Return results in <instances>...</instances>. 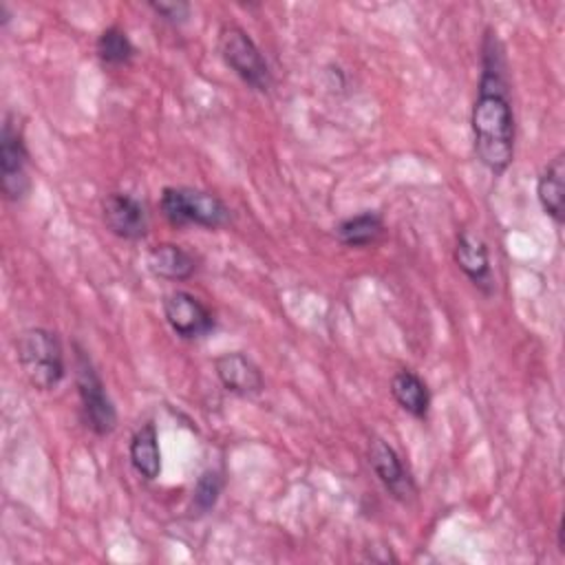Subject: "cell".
Segmentation results:
<instances>
[{
  "label": "cell",
  "mask_w": 565,
  "mask_h": 565,
  "mask_svg": "<svg viewBox=\"0 0 565 565\" xmlns=\"http://www.w3.org/2000/svg\"><path fill=\"white\" fill-rule=\"evenodd\" d=\"M146 263L148 269L163 280H188L196 269L194 256L174 243H159L150 247Z\"/></svg>",
  "instance_id": "14"
},
{
  "label": "cell",
  "mask_w": 565,
  "mask_h": 565,
  "mask_svg": "<svg viewBox=\"0 0 565 565\" xmlns=\"http://www.w3.org/2000/svg\"><path fill=\"white\" fill-rule=\"evenodd\" d=\"M97 57L108 66H121L128 64L135 55V46L128 38V33L119 26H108L99 33L95 44Z\"/></svg>",
  "instance_id": "17"
},
{
  "label": "cell",
  "mask_w": 565,
  "mask_h": 565,
  "mask_svg": "<svg viewBox=\"0 0 565 565\" xmlns=\"http://www.w3.org/2000/svg\"><path fill=\"white\" fill-rule=\"evenodd\" d=\"M536 196H539L543 212L556 225H561L563 212H565V159H563V152H558L539 174Z\"/></svg>",
  "instance_id": "12"
},
{
  "label": "cell",
  "mask_w": 565,
  "mask_h": 565,
  "mask_svg": "<svg viewBox=\"0 0 565 565\" xmlns=\"http://www.w3.org/2000/svg\"><path fill=\"white\" fill-rule=\"evenodd\" d=\"M102 216L106 227L124 241H139L148 232L146 207L132 194L110 192L102 201Z\"/></svg>",
  "instance_id": "8"
},
{
  "label": "cell",
  "mask_w": 565,
  "mask_h": 565,
  "mask_svg": "<svg viewBox=\"0 0 565 565\" xmlns=\"http://www.w3.org/2000/svg\"><path fill=\"white\" fill-rule=\"evenodd\" d=\"M391 393L393 399L399 404L402 411L408 415L424 419L430 408V391L426 382L411 369H402L391 380Z\"/></svg>",
  "instance_id": "15"
},
{
  "label": "cell",
  "mask_w": 565,
  "mask_h": 565,
  "mask_svg": "<svg viewBox=\"0 0 565 565\" xmlns=\"http://www.w3.org/2000/svg\"><path fill=\"white\" fill-rule=\"evenodd\" d=\"M218 53L232 73L252 90L267 93L271 86V71L249 33L236 24H225L218 31Z\"/></svg>",
  "instance_id": "4"
},
{
  "label": "cell",
  "mask_w": 565,
  "mask_h": 565,
  "mask_svg": "<svg viewBox=\"0 0 565 565\" xmlns=\"http://www.w3.org/2000/svg\"><path fill=\"white\" fill-rule=\"evenodd\" d=\"M15 353L29 384L38 391H53L64 380V351L57 335L33 327L18 335Z\"/></svg>",
  "instance_id": "2"
},
{
  "label": "cell",
  "mask_w": 565,
  "mask_h": 565,
  "mask_svg": "<svg viewBox=\"0 0 565 565\" xmlns=\"http://www.w3.org/2000/svg\"><path fill=\"white\" fill-rule=\"evenodd\" d=\"M128 455H130V463L135 468V472L146 479V481H154L161 472V450H159V435L152 422L141 424L132 437H130V446H128Z\"/></svg>",
  "instance_id": "13"
},
{
  "label": "cell",
  "mask_w": 565,
  "mask_h": 565,
  "mask_svg": "<svg viewBox=\"0 0 565 565\" xmlns=\"http://www.w3.org/2000/svg\"><path fill=\"white\" fill-rule=\"evenodd\" d=\"M148 7L168 24L185 22L190 18V11H192V7L183 0H161V2H150Z\"/></svg>",
  "instance_id": "19"
},
{
  "label": "cell",
  "mask_w": 565,
  "mask_h": 565,
  "mask_svg": "<svg viewBox=\"0 0 565 565\" xmlns=\"http://www.w3.org/2000/svg\"><path fill=\"white\" fill-rule=\"evenodd\" d=\"M26 163L29 152L22 126L13 113H7L0 132V188L9 201H20L29 192Z\"/></svg>",
  "instance_id": "6"
},
{
  "label": "cell",
  "mask_w": 565,
  "mask_h": 565,
  "mask_svg": "<svg viewBox=\"0 0 565 565\" xmlns=\"http://www.w3.org/2000/svg\"><path fill=\"white\" fill-rule=\"evenodd\" d=\"M382 230H384L382 216L375 210H366L338 223L335 236L347 247H366L377 241Z\"/></svg>",
  "instance_id": "16"
},
{
  "label": "cell",
  "mask_w": 565,
  "mask_h": 565,
  "mask_svg": "<svg viewBox=\"0 0 565 565\" xmlns=\"http://www.w3.org/2000/svg\"><path fill=\"white\" fill-rule=\"evenodd\" d=\"M161 212L174 227L199 225L207 230H218L230 223L227 205L212 192L185 188V185H168L161 190Z\"/></svg>",
  "instance_id": "3"
},
{
  "label": "cell",
  "mask_w": 565,
  "mask_h": 565,
  "mask_svg": "<svg viewBox=\"0 0 565 565\" xmlns=\"http://www.w3.org/2000/svg\"><path fill=\"white\" fill-rule=\"evenodd\" d=\"M214 371L218 382L225 386V391L241 395V397H252L258 395L265 388V380L260 369L252 358H247L241 351H230L223 353L214 360Z\"/></svg>",
  "instance_id": "11"
},
{
  "label": "cell",
  "mask_w": 565,
  "mask_h": 565,
  "mask_svg": "<svg viewBox=\"0 0 565 565\" xmlns=\"http://www.w3.org/2000/svg\"><path fill=\"white\" fill-rule=\"evenodd\" d=\"M369 463L391 497L406 501L415 494V483L406 472L399 455L384 439H373L369 444Z\"/></svg>",
  "instance_id": "10"
},
{
  "label": "cell",
  "mask_w": 565,
  "mask_h": 565,
  "mask_svg": "<svg viewBox=\"0 0 565 565\" xmlns=\"http://www.w3.org/2000/svg\"><path fill=\"white\" fill-rule=\"evenodd\" d=\"M455 263L457 267L468 276V280L483 294V296H492L494 294V276H492V267H490V256H488V247L486 243L468 232L461 230L457 234L455 241Z\"/></svg>",
  "instance_id": "9"
},
{
  "label": "cell",
  "mask_w": 565,
  "mask_h": 565,
  "mask_svg": "<svg viewBox=\"0 0 565 565\" xmlns=\"http://www.w3.org/2000/svg\"><path fill=\"white\" fill-rule=\"evenodd\" d=\"M75 384L88 428L99 437L110 435L117 426V411L93 360L82 347H75Z\"/></svg>",
  "instance_id": "5"
},
{
  "label": "cell",
  "mask_w": 565,
  "mask_h": 565,
  "mask_svg": "<svg viewBox=\"0 0 565 565\" xmlns=\"http://www.w3.org/2000/svg\"><path fill=\"white\" fill-rule=\"evenodd\" d=\"M223 490V477L218 470H205L196 486H194V492H192V510H196V514H205L210 512L216 501H218V494Z\"/></svg>",
  "instance_id": "18"
},
{
  "label": "cell",
  "mask_w": 565,
  "mask_h": 565,
  "mask_svg": "<svg viewBox=\"0 0 565 565\" xmlns=\"http://www.w3.org/2000/svg\"><path fill=\"white\" fill-rule=\"evenodd\" d=\"M475 154L494 177L503 174L514 157V113L505 79L503 46L490 29L481 44V77L470 113Z\"/></svg>",
  "instance_id": "1"
},
{
  "label": "cell",
  "mask_w": 565,
  "mask_h": 565,
  "mask_svg": "<svg viewBox=\"0 0 565 565\" xmlns=\"http://www.w3.org/2000/svg\"><path fill=\"white\" fill-rule=\"evenodd\" d=\"M163 318L183 340H196L214 329L212 311L190 291H172L163 298Z\"/></svg>",
  "instance_id": "7"
}]
</instances>
